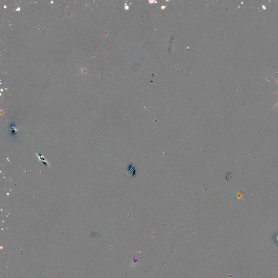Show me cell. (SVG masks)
<instances>
[{
  "mask_svg": "<svg viewBox=\"0 0 278 278\" xmlns=\"http://www.w3.org/2000/svg\"><path fill=\"white\" fill-rule=\"evenodd\" d=\"M277 82H278V81H277Z\"/></svg>",
  "mask_w": 278,
  "mask_h": 278,
  "instance_id": "obj_1",
  "label": "cell"
},
{
  "mask_svg": "<svg viewBox=\"0 0 278 278\" xmlns=\"http://www.w3.org/2000/svg\"></svg>",
  "mask_w": 278,
  "mask_h": 278,
  "instance_id": "obj_2",
  "label": "cell"
}]
</instances>
